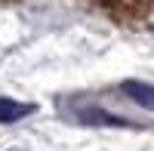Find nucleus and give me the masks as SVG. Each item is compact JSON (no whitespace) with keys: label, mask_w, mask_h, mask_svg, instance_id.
Returning <instances> with one entry per match:
<instances>
[{"label":"nucleus","mask_w":154,"mask_h":151,"mask_svg":"<svg viewBox=\"0 0 154 151\" xmlns=\"http://www.w3.org/2000/svg\"><path fill=\"white\" fill-rule=\"evenodd\" d=\"M123 93L142 108H154V86L142 80H123Z\"/></svg>","instance_id":"f257e3e1"},{"label":"nucleus","mask_w":154,"mask_h":151,"mask_svg":"<svg viewBox=\"0 0 154 151\" xmlns=\"http://www.w3.org/2000/svg\"><path fill=\"white\" fill-rule=\"evenodd\" d=\"M31 111H34V105L12 102V99H0V123H16L22 117H28Z\"/></svg>","instance_id":"f03ea898"},{"label":"nucleus","mask_w":154,"mask_h":151,"mask_svg":"<svg viewBox=\"0 0 154 151\" xmlns=\"http://www.w3.org/2000/svg\"><path fill=\"white\" fill-rule=\"evenodd\" d=\"M80 117H86V123H105V127H126V120H123V117H114V114H108V111H102V108H83V111H80Z\"/></svg>","instance_id":"7ed1b4c3"}]
</instances>
